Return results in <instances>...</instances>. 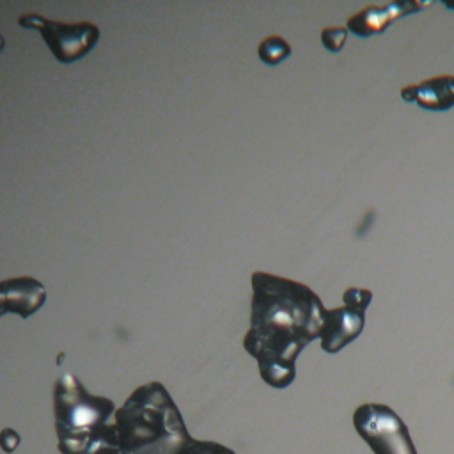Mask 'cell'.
<instances>
[{
  "instance_id": "6da1fadb",
  "label": "cell",
  "mask_w": 454,
  "mask_h": 454,
  "mask_svg": "<svg viewBox=\"0 0 454 454\" xmlns=\"http://www.w3.org/2000/svg\"><path fill=\"white\" fill-rule=\"evenodd\" d=\"M325 310L309 286L266 271L252 273V314L243 348L257 360L264 383L286 388L294 381L296 358L321 335Z\"/></svg>"
},
{
  "instance_id": "7a4b0ae2",
  "label": "cell",
  "mask_w": 454,
  "mask_h": 454,
  "mask_svg": "<svg viewBox=\"0 0 454 454\" xmlns=\"http://www.w3.org/2000/svg\"><path fill=\"white\" fill-rule=\"evenodd\" d=\"M114 419L121 454H197L200 447L160 381L135 388Z\"/></svg>"
},
{
  "instance_id": "3957f363",
  "label": "cell",
  "mask_w": 454,
  "mask_h": 454,
  "mask_svg": "<svg viewBox=\"0 0 454 454\" xmlns=\"http://www.w3.org/2000/svg\"><path fill=\"white\" fill-rule=\"evenodd\" d=\"M55 431L62 454H121L112 399L90 394L71 372L53 387Z\"/></svg>"
},
{
  "instance_id": "277c9868",
  "label": "cell",
  "mask_w": 454,
  "mask_h": 454,
  "mask_svg": "<svg viewBox=\"0 0 454 454\" xmlns=\"http://www.w3.org/2000/svg\"><path fill=\"white\" fill-rule=\"evenodd\" d=\"M353 426L372 454H417L408 426L387 404H360L353 411Z\"/></svg>"
},
{
  "instance_id": "5b68a950",
  "label": "cell",
  "mask_w": 454,
  "mask_h": 454,
  "mask_svg": "<svg viewBox=\"0 0 454 454\" xmlns=\"http://www.w3.org/2000/svg\"><path fill=\"white\" fill-rule=\"evenodd\" d=\"M18 23L23 28L37 30L53 57L62 64H71L85 57L99 39V28L90 21L62 23L28 12L20 16Z\"/></svg>"
},
{
  "instance_id": "8992f818",
  "label": "cell",
  "mask_w": 454,
  "mask_h": 454,
  "mask_svg": "<svg viewBox=\"0 0 454 454\" xmlns=\"http://www.w3.org/2000/svg\"><path fill=\"white\" fill-rule=\"evenodd\" d=\"M46 303V289L34 277H12L0 280V316L16 314L30 317Z\"/></svg>"
},
{
  "instance_id": "52a82bcc",
  "label": "cell",
  "mask_w": 454,
  "mask_h": 454,
  "mask_svg": "<svg viewBox=\"0 0 454 454\" xmlns=\"http://www.w3.org/2000/svg\"><path fill=\"white\" fill-rule=\"evenodd\" d=\"M365 312L353 307H337L326 309L323 328H321V349L335 355L349 342H353L364 330Z\"/></svg>"
},
{
  "instance_id": "ba28073f",
  "label": "cell",
  "mask_w": 454,
  "mask_h": 454,
  "mask_svg": "<svg viewBox=\"0 0 454 454\" xmlns=\"http://www.w3.org/2000/svg\"><path fill=\"white\" fill-rule=\"evenodd\" d=\"M424 5L419 2H387L385 5H367L348 20V30L358 37L381 34L387 27L404 16L415 14Z\"/></svg>"
},
{
  "instance_id": "9c48e42d",
  "label": "cell",
  "mask_w": 454,
  "mask_h": 454,
  "mask_svg": "<svg viewBox=\"0 0 454 454\" xmlns=\"http://www.w3.org/2000/svg\"><path fill=\"white\" fill-rule=\"evenodd\" d=\"M415 103L431 112H445L454 106V76L440 74L415 83Z\"/></svg>"
},
{
  "instance_id": "30bf717a",
  "label": "cell",
  "mask_w": 454,
  "mask_h": 454,
  "mask_svg": "<svg viewBox=\"0 0 454 454\" xmlns=\"http://www.w3.org/2000/svg\"><path fill=\"white\" fill-rule=\"evenodd\" d=\"M257 53H259V59L264 64L275 66V64H280L282 60H286L291 55V46L280 35H270V37L261 41V44L257 48Z\"/></svg>"
},
{
  "instance_id": "8fae6325",
  "label": "cell",
  "mask_w": 454,
  "mask_h": 454,
  "mask_svg": "<svg viewBox=\"0 0 454 454\" xmlns=\"http://www.w3.org/2000/svg\"><path fill=\"white\" fill-rule=\"evenodd\" d=\"M346 37H348V28L344 27H328L321 30V43L332 53H339L342 50Z\"/></svg>"
},
{
  "instance_id": "7c38bea8",
  "label": "cell",
  "mask_w": 454,
  "mask_h": 454,
  "mask_svg": "<svg viewBox=\"0 0 454 454\" xmlns=\"http://www.w3.org/2000/svg\"><path fill=\"white\" fill-rule=\"evenodd\" d=\"M372 300V293L369 289H362V287H348L342 294V303L346 307H353V309H358V310H364L367 309V305L371 303Z\"/></svg>"
},
{
  "instance_id": "4fadbf2b",
  "label": "cell",
  "mask_w": 454,
  "mask_h": 454,
  "mask_svg": "<svg viewBox=\"0 0 454 454\" xmlns=\"http://www.w3.org/2000/svg\"><path fill=\"white\" fill-rule=\"evenodd\" d=\"M18 443H20V434L14 429H11V427L2 429V433H0V447L5 452H12L18 447Z\"/></svg>"
},
{
  "instance_id": "5bb4252c",
  "label": "cell",
  "mask_w": 454,
  "mask_h": 454,
  "mask_svg": "<svg viewBox=\"0 0 454 454\" xmlns=\"http://www.w3.org/2000/svg\"><path fill=\"white\" fill-rule=\"evenodd\" d=\"M4 46H5V39L0 35V51L4 50Z\"/></svg>"
},
{
  "instance_id": "9a60e30c",
  "label": "cell",
  "mask_w": 454,
  "mask_h": 454,
  "mask_svg": "<svg viewBox=\"0 0 454 454\" xmlns=\"http://www.w3.org/2000/svg\"><path fill=\"white\" fill-rule=\"evenodd\" d=\"M445 5H447L449 9H454V4H450V2H445Z\"/></svg>"
}]
</instances>
